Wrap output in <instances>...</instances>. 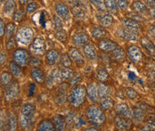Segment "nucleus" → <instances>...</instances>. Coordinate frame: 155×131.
<instances>
[{"mask_svg": "<svg viewBox=\"0 0 155 131\" xmlns=\"http://www.w3.org/2000/svg\"><path fill=\"white\" fill-rule=\"evenodd\" d=\"M35 113H36V107L34 106V104L28 103L22 106L21 112L20 122L23 129L30 130L33 128Z\"/></svg>", "mask_w": 155, "mask_h": 131, "instance_id": "obj_1", "label": "nucleus"}, {"mask_svg": "<svg viewBox=\"0 0 155 131\" xmlns=\"http://www.w3.org/2000/svg\"><path fill=\"white\" fill-rule=\"evenodd\" d=\"M87 118L90 123L95 126L102 125L105 121V115L102 108L96 105H90L87 109Z\"/></svg>", "mask_w": 155, "mask_h": 131, "instance_id": "obj_2", "label": "nucleus"}, {"mask_svg": "<svg viewBox=\"0 0 155 131\" xmlns=\"http://www.w3.org/2000/svg\"><path fill=\"white\" fill-rule=\"evenodd\" d=\"M86 88L82 86H76L74 88H72L70 92V95L68 97L70 103L73 107H79L86 99Z\"/></svg>", "mask_w": 155, "mask_h": 131, "instance_id": "obj_3", "label": "nucleus"}, {"mask_svg": "<svg viewBox=\"0 0 155 131\" xmlns=\"http://www.w3.org/2000/svg\"><path fill=\"white\" fill-rule=\"evenodd\" d=\"M33 31L30 27H22L21 28L16 34V39L17 42H19L21 45L27 46L31 42L33 38Z\"/></svg>", "mask_w": 155, "mask_h": 131, "instance_id": "obj_4", "label": "nucleus"}, {"mask_svg": "<svg viewBox=\"0 0 155 131\" xmlns=\"http://www.w3.org/2000/svg\"><path fill=\"white\" fill-rule=\"evenodd\" d=\"M30 49L35 55H38V56L43 55L47 49V45H46L45 40L41 38H36L32 41Z\"/></svg>", "mask_w": 155, "mask_h": 131, "instance_id": "obj_5", "label": "nucleus"}, {"mask_svg": "<svg viewBox=\"0 0 155 131\" xmlns=\"http://www.w3.org/2000/svg\"><path fill=\"white\" fill-rule=\"evenodd\" d=\"M19 86L15 81H13L9 85L5 87V100L6 102H11L18 97L19 96Z\"/></svg>", "mask_w": 155, "mask_h": 131, "instance_id": "obj_6", "label": "nucleus"}, {"mask_svg": "<svg viewBox=\"0 0 155 131\" xmlns=\"http://www.w3.org/2000/svg\"><path fill=\"white\" fill-rule=\"evenodd\" d=\"M117 35L119 38L127 40V41H137L138 39V32L137 31L130 30V29H120L117 31Z\"/></svg>", "mask_w": 155, "mask_h": 131, "instance_id": "obj_7", "label": "nucleus"}, {"mask_svg": "<svg viewBox=\"0 0 155 131\" xmlns=\"http://www.w3.org/2000/svg\"><path fill=\"white\" fill-rule=\"evenodd\" d=\"M133 126L130 118H126L123 116H117L115 118V127L118 130H129Z\"/></svg>", "mask_w": 155, "mask_h": 131, "instance_id": "obj_8", "label": "nucleus"}, {"mask_svg": "<svg viewBox=\"0 0 155 131\" xmlns=\"http://www.w3.org/2000/svg\"><path fill=\"white\" fill-rule=\"evenodd\" d=\"M29 59H30V55L26 50L20 48V49L15 50L14 53V60L16 64L20 66L27 64V63L29 62Z\"/></svg>", "mask_w": 155, "mask_h": 131, "instance_id": "obj_9", "label": "nucleus"}, {"mask_svg": "<svg viewBox=\"0 0 155 131\" xmlns=\"http://www.w3.org/2000/svg\"><path fill=\"white\" fill-rule=\"evenodd\" d=\"M127 55L129 59L135 63V64H139L143 59V54L138 47L137 46H131L127 49Z\"/></svg>", "mask_w": 155, "mask_h": 131, "instance_id": "obj_10", "label": "nucleus"}, {"mask_svg": "<svg viewBox=\"0 0 155 131\" xmlns=\"http://www.w3.org/2000/svg\"><path fill=\"white\" fill-rule=\"evenodd\" d=\"M140 44L142 47L147 52L148 54H150L152 57H155V45L149 38L143 37L140 39Z\"/></svg>", "mask_w": 155, "mask_h": 131, "instance_id": "obj_11", "label": "nucleus"}, {"mask_svg": "<svg viewBox=\"0 0 155 131\" xmlns=\"http://www.w3.org/2000/svg\"><path fill=\"white\" fill-rule=\"evenodd\" d=\"M61 80V75H60V70L58 69H54L52 70L50 75H48L47 79V87L51 88L53 87L55 84Z\"/></svg>", "mask_w": 155, "mask_h": 131, "instance_id": "obj_12", "label": "nucleus"}, {"mask_svg": "<svg viewBox=\"0 0 155 131\" xmlns=\"http://www.w3.org/2000/svg\"><path fill=\"white\" fill-rule=\"evenodd\" d=\"M98 47H99V49L104 51V52H111L113 49H115L118 45L112 41V40H110V39H102L99 44H98Z\"/></svg>", "mask_w": 155, "mask_h": 131, "instance_id": "obj_13", "label": "nucleus"}, {"mask_svg": "<svg viewBox=\"0 0 155 131\" xmlns=\"http://www.w3.org/2000/svg\"><path fill=\"white\" fill-rule=\"evenodd\" d=\"M145 110L140 105V106H135L133 108V112H132V117L134 119V120L137 123L142 122L143 120H144L145 118Z\"/></svg>", "mask_w": 155, "mask_h": 131, "instance_id": "obj_14", "label": "nucleus"}, {"mask_svg": "<svg viewBox=\"0 0 155 131\" xmlns=\"http://www.w3.org/2000/svg\"><path fill=\"white\" fill-rule=\"evenodd\" d=\"M116 113H117L118 115L123 116V117H126V118H131L132 117L131 109L129 108V106L127 103H119L116 106Z\"/></svg>", "mask_w": 155, "mask_h": 131, "instance_id": "obj_15", "label": "nucleus"}, {"mask_svg": "<svg viewBox=\"0 0 155 131\" xmlns=\"http://www.w3.org/2000/svg\"><path fill=\"white\" fill-rule=\"evenodd\" d=\"M60 59L59 53L54 49L49 50L46 54V62L48 65H54Z\"/></svg>", "mask_w": 155, "mask_h": 131, "instance_id": "obj_16", "label": "nucleus"}, {"mask_svg": "<svg viewBox=\"0 0 155 131\" xmlns=\"http://www.w3.org/2000/svg\"><path fill=\"white\" fill-rule=\"evenodd\" d=\"M55 11H56L57 15L63 20H69L71 17V12H70L69 8L63 4H61V3L57 4L55 5Z\"/></svg>", "mask_w": 155, "mask_h": 131, "instance_id": "obj_17", "label": "nucleus"}, {"mask_svg": "<svg viewBox=\"0 0 155 131\" xmlns=\"http://www.w3.org/2000/svg\"><path fill=\"white\" fill-rule=\"evenodd\" d=\"M122 23L125 28L134 30V31H138L141 28V23L137 19H134V18H125L122 21Z\"/></svg>", "mask_w": 155, "mask_h": 131, "instance_id": "obj_18", "label": "nucleus"}, {"mask_svg": "<svg viewBox=\"0 0 155 131\" xmlns=\"http://www.w3.org/2000/svg\"><path fill=\"white\" fill-rule=\"evenodd\" d=\"M72 42H73L74 45H76L78 47L85 46L88 42V37L85 33H76L72 37Z\"/></svg>", "mask_w": 155, "mask_h": 131, "instance_id": "obj_19", "label": "nucleus"}, {"mask_svg": "<svg viewBox=\"0 0 155 131\" xmlns=\"http://www.w3.org/2000/svg\"><path fill=\"white\" fill-rule=\"evenodd\" d=\"M53 123L54 126V129L58 131H62L65 129L66 126V120L65 118L62 115H55L53 118Z\"/></svg>", "mask_w": 155, "mask_h": 131, "instance_id": "obj_20", "label": "nucleus"}, {"mask_svg": "<svg viewBox=\"0 0 155 131\" xmlns=\"http://www.w3.org/2000/svg\"><path fill=\"white\" fill-rule=\"evenodd\" d=\"M69 54H70L71 58L77 64H84V56H83V54H81V52L78 49L74 48V47L70 48Z\"/></svg>", "mask_w": 155, "mask_h": 131, "instance_id": "obj_21", "label": "nucleus"}, {"mask_svg": "<svg viewBox=\"0 0 155 131\" xmlns=\"http://www.w3.org/2000/svg\"><path fill=\"white\" fill-rule=\"evenodd\" d=\"M86 91H87V94L88 96L89 99L94 102V103H96L98 101V93H97V88H96V86L94 84V83H90L87 87L86 88Z\"/></svg>", "mask_w": 155, "mask_h": 131, "instance_id": "obj_22", "label": "nucleus"}, {"mask_svg": "<svg viewBox=\"0 0 155 131\" xmlns=\"http://www.w3.org/2000/svg\"><path fill=\"white\" fill-rule=\"evenodd\" d=\"M84 54L86 55L87 58H88L89 60H94L97 57V53L95 47H94L92 44H86L84 46Z\"/></svg>", "mask_w": 155, "mask_h": 131, "instance_id": "obj_23", "label": "nucleus"}, {"mask_svg": "<svg viewBox=\"0 0 155 131\" xmlns=\"http://www.w3.org/2000/svg\"><path fill=\"white\" fill-rule=\"evenodd\" d=\"M97 88V93H98V97L100 98H104L109 97V95L110 94V88L107 85L104 84V83H99L98 86L96 87Z\"/></svg>", "mask_w": 155, "mask_h": 131, "instance_id": "obj_24", "label": "nucleus"}, {"mask_svg": "<svg viewBox=\"0 0 155 131\" xmlns=\"http://www.w3.org/2000/svg\"><path fill=\"white\" fill-rule=\"evenodd\" d=\"M110 57L116 61V62H122L125 58V54L123 49L120 47H117L115 49H113L111 51L110 54Z\"/></svg>", "mask_w": 155, "mask_h": 131, "instance_id": "obj_25", "label": "nucleus"}, {"mask_svg": "<svg viewBox=\"0 0 155 131\" xmlns=\"http://www.w3.org/2000/svg\"><path fill=\"white\" fill-rule=\"evenodd\" d=\"M132 9L137 13V14H145L148 12V8L146 6V5L144 3H143L142 1H135L132 4Z\"/></svg>", "mask_w": 155, "mask_h": 131, "instance_id": "obj_26", "label": "nucleus"}, {"mask_svg": "<svg viewBox=\"0 0 155 131\" xmlns=\"http://www.w3.org/2000/svg\"><path fill=\"white\" fill-rule=\"evenodd\" d=\"M38 131H52L54 130V123L49 120H44L38 125Z\"/></svg>", "mask_w": 155, "mask_h": 131, "instance_id": "obj_27", "label": "nucleus"}, {"mask_svg": "<svg viewBox=\"0 0 155 131\" xmlns=\"http://www.w3.org/2000/svg\"><path fill=\"white\" fill-rule=\"evenodd\" d=\"M105 2V8L108 10L110 14L117 15L119 12V7L117 5L116 0H104Z\"/></svg>", "mask_w": 155, "mask_h": 131, "instance_id": "obj_28", "label": "nucleus"}, {"mask_svg": "<svg viewBox=\"0 0 155 131\" xmlns=\"http://www.w3.org/2000/svg\"><path fill=\"white\" fill-rule=\"evenodd\" d=\"M31 77L35 81L38 82V83H42L45 80L43 71L40 69H38V68H34L31 70Z\"/></svg>", "mask_w": 155, "mask_h": 131, "instance_id": "obj_29", "label": "nucleus"}, {"mask_svg": "<svg viewBox=\"0 0 155 131\" xmlns=\"http://www.w3.org/2000/svg\"><path fill=\"white\" fill-rule=\"evenodd\" d=\"M100 104H101V108L104 110V111H109L110 110L113 105H114V102L113 100L106 97H104V98H101V102H100Z\"/></svg>", "mask_w": 155, "mask_h": 131, "instance_id": "obj_30", "label": "nucleus"}, {"mask_svg": "<svg viewBox=\"0 0 155 131\" xmlns=\"http://www.w3.org/2000/svg\"><path fill=\"white\" fill-rule=\"evenodd\" d=\"M7 127L9 130H15L17 129V117L15 113H9L7 116Z\"/></svg>", "mask_w": 155, "mask_h": 131, "instance_id": "obj_31", "label": "nucleus"}, {"mask_svg": "<svg viewBox=\"0 0 155 131\" xmlns=\"http://www.w3.org/2000/svg\"><path fill=\"white\" fill-rule=\"evenodd\" d=\"M98 20H99L98 21L100 22V24L104 27H110L113 22V17L110 15H104L99 17Z\"/></svg>", "mask_w": 155, "mask_h": 131, "instance_id": "obj_32", "label": "nucleus"}, {"mask_svg": "<svg viewBox=\"0 0 155 131\" xmlns=\"http://www.w3.org/2000/svg\"><path fill=\"white\" fill-rule=\"evenodd\" d=\"M96 78L99 81L101 82H105L109 80L110 79V76H109V73L104 70V69H102V68H99L97 69L96 70Z\"/></svg>", "mask_w": 155, "mask_h": 131, "instance_id": "obj_33", "label": "nucleus"}, {"mask_svg": "<svg viewBox=\"0 0 155 131\" xmlns=\"http://www.w3.org/2000/svg\"><path fill=\"white\" fill-rule=\"evenodd\" d=\"M106 35H107V31L105 30L102 29V28L95 27L92 30V36H93L94 38H95V39H102L104 37H106Z\"/></svg>", "mask_w": 155, "mask_h": 131, "instance_id": "obj_34", "label": "nucleus"}, {"mask_svg": "<svg viewBox=\"0 0 155 131\" xmlns=\"http://www.w3.org/2000/svg\"><path fill=\"white\" fill-rule=\"evenodd\" d=\"M15 9V0H7L4 6V12L5 15H10L11 14H13L14 10Z\"/></svg>", "mask_w": 155, "mask_h": 131, "instance_id": "obj_35", "label": "nucleus"}, {"mask_svg": "<svg viewBox=\"0 0 155 131\" xmlns=\"http://www.w3.org/2000/svg\"><path fill=\"white\" fill-rule=\"evenodd\" d=\"M13 81H14V80H13V78H12V76H11V74L9 72L4 71L1 74V76H0V83L4 86V87L5 86L9 85L10 83H12Z\"/></svg>", "mask_w": 155, "mask_h": 131, "instance_id": "obj_36", "label": "nucleus"}, {"mask_svg": "<svg viewBox=\"0 0 155 131\" xmlns=\"http://www.w3.org/2000/svg\"><path fill=\"white\" fill-rule=\"evenodd\" d=\"M60 75H61V80H71V78L73 77V71H72V70L64 67L60 70Z\"/></svg>", "mask_w": 155, "mask_h": 131, "instance_id": "obj_37", "label": "nucleus"}, {"mask_svg": "<svg viewBox=\"0 0 155 131\" xmlns=\"http://www.w3.org/2000/svg\"><path fill=\"white\" fill-rule=\"evenodd\" d=\"M72 13H73L74 16L78 17V18H83L85 16V11L82 8V5L80 3L72 6Z\"/></svg>", "mask_w": 155, "mask_h": 131, "instance_id": "obj_38", "label": "nucleus"}, {"mask_svg": "<svg viewBox=\"0 0 155 131\" xmlns=\"http://www.w3.org/2000/svg\"><path fill=\"white\" fill-rule=\"evenodd\" d=\"M10 70L11 72L13 74V76H15V78H19L21 75V70L19 64H17L15 62H12L10 64Z\"/></svg>", "mask_w": 155, "mask_h": 131, "instance_id": "obj_39", "label": "nucleus"}, {"mask_svg": "<svg viewBox=\"0 0 155 131\" xmlns=\"http://www.w3.org/2000/svg\"><path fill=\"white\" fill-rule=\"evenodd\" d=\"M61 64H62L63 67H66V68H69L70 66L71 65V57L67 54H63L61 58Z\"/></svg>", "mask_w": 155, "mask_h": 131, "instance_id": "obj_40", "label": "nucleus"}, {"mask_svg": "<svg viewBox=\"0 0 155 131\" xmlns=\"http://www.w3.org/2000/svg\"><path fill=\"white\" fill-rule=\"evenodd\" d=\"M100 11L105 10V2L104 0H89Z\"/></svg>", "mask_w": 155, "mask_h": 131, "instance_id": "obj_41", "label": "nucleus"}, {"mask_svg": "<svg viewBox=\"0 0 155 131\" xmlns=\"http://www.w3.org/2000/svg\"><path fill=\"white\" fill-rule=\"evenodd\" d=\"M126 94H127V97L129 99H137L138 98V97H139V95H138V93L134 89V88H132V87H127V88H126Z\"/></svg>", "mask_w": 155, "mask_h": 131, "instance_id": "obj_42", "label": "nucleus"}, {"mask_svg": "<svg viewBox=\"0 0 155 131\" xmlns=\"http://www.w3.org/2000/svg\"><path fill=\"white\" fill-rule=\"evenodd\" d=\"M15 31V25L14 23H8L6 25V29H5V33H6V37L8 38H12L14 33Z\"/></svg>", "mask_w": 155, "mask_h": 131, "instance_id": "obj_43", "label": "nucleus"}, {"mask_svg": "<svg viewBox=\"0 0 155 131\" xmlns=\"http://www.w3.org/2000/svg\"><path fill=\"white\" fill-rule=\"evenodd\" d=\"M55 38L58 39V40H60V41H62V42H65L66 41V39H67V34H66V31H64V30H59V31H57L56 33H55Z\"/></svg>", "mask_w": 155, "mask_h": 131, "instance_id": "obj_44", "label": "nucleus"}, {"mask_svg": "<svg viewBox=\"0 0 155 131\" xmlns=\"http://www.w3.org/2000/svg\"><path fill=\"white\" fill-rule=\"evenodd\" d=\"M117 5H118L119 9L125 11L128 8L129 2H128V0H117Z\"/></svg>", "mask_w": 155, "mask_h": 131, "instance_id": "obj_45", "label": "nucleus"}, {"mask_svg": "<svg viewBox=\"0 0 155 131\" xmlns=\"http://www.w3.org/2000/svg\"><path fill=\"white\" fill-rule=\"evenodd\" d=\"M54 28L56 31L62 30L63 27V23H62V20L57 15H54Z\"/></svg>", "mask_w": 155, "mask_h": 131, "instance_id": "obj_46", "label": "nucleus"}, {"mask_svg": "<svg viewBox=\"0 0 155 131\" xmlns=\"http://www.w3.org/2000/svg\"><path fill=\"white\" fill-rule=\"evenodd\" d=\"M24 18V12L22 10H19V11H16L15 13L14 14V20L15 21H22V19Z\"/></svg>", "mask_w": 155, "mask_h": 131, "instance_id": "obj_47", "label": "nucleus"}, {"mask_svg": "<svg viewBox=\"0 0 155 131\" xmlns=\"http://www.w3.org/2000/svg\"><path fill=\"white\" fill-rule=\"evenodd\" d=\"M38 8V3H35V2L30 3V4H28V6H27V13L28 14H31V13L35 12Z\"/></svg>", "mask_w": 155, "mask_h": 131, "instance_id": "obj_48", "label": "nucleus"}, {"mask_svg": "<svg viewBox=\"0 0 155 131\" xmlns=\"http://www.w3.org/2000/svg\"><path fill=\"white\" fill-rule=\"evenodd\" d=\"M141 130H149V131H153L155 130V125L153 124L152 122H148L146 125L143 126Z\"/></svg>", "mask_w": 155, "mask_h": 131, "instance_id": "obj_49", "label": "nucleus"}, {"mask_svg": "<svg viewBox=\"0 0 155 131\" xmlns=\"http://www.w3.org/2000/svg\"><path fill=\"white\" fill-rule=\"evenodd\" d=\"M15 47V39H14V38L12 37V38H9V40H8V42H7V44H6V47H7V49H13L14 47Z\"/></svg>", "mask_w": 155, "mask_h": 131, "instance_id": "obj_50", "label": "nucleus"}, {"mask_svg": "<svg viewBox=\"0 0 155 131\" xmlns=\"http://www.w3.org/2000/svg\"><path fill=\"white\" fill-rule=\"evenodd\" d=\"M29 63H30V64L32 66H38L40 64V61H39L38 58H36V57H32V58H31V60L29 61Z\"/></svg>", "mask_w": 155, "mask_h": 131, "instance_id": "obj_51", "label": "nucleus"}, {"mask_svg": "<svg viewBox=\"0 0 155 131\" xmlns=\"http://www.w3.org/2000/svg\"><path fill=\"white\" fill-rule=\"evenodd\" d=\"M148 33H149V35L155 39V24L153 25H151L150 27H149V29H148Z\"/></svg>", "mask_w": 155, "mask_h": 131, "instance_id": "obj_52", "label": "nucleus"}, {"mask_svg": "<svg viewBox=\"0 0 155 131\" xmlns=\"http://www.w3.org/2000/svg\"><path fill=\"white\" fill-rule=\"evenodd\" d=\"M6 62V56L4 52H0V65H4Z\"/></svg>", "mask_w": 155, "mask_h": 131, "instance_id": "obj_53", "label": "nucleus"}, {"mask_svg": "<svg viewBox=\"0 0 155 131\" xmlns=\"http://www.w3.org/2000/svg\"><path fill=\"white\" fill-rule=\"evenodd\" d=\"M145 3L147 6L150 7V9L155 8V0H145Z\"/></svg>", "mask_w": 155, "mask_h": 131, "instance_id": "obj_54", "label": "nucleus"}, {"mask_svg": "<svg viewBox=\"0 0 155 131\" xmlns=\"http://www.w3.org/2000/svg\"><path fill=\"white\" fill-rule=\"evenodd\" d=\"M4 33H5V25H4L2 19L0 18V37H2Z\"/></svg>", "mask_w": 155, "mask_h": 131, "instance_id": "obj_55", "label": "nucleus"}, {"mask_svg": "<svg viewBox=\"0 0 155 131\" xmlns=\"http://www.w3.org/2000/svg\"><path fill=\"white\" fill-rule=\"evenodd\" d=\"M80 80H81V78H80V76L78 75V79H76V77H72V78H71V82H72L73 85H78V83L80 81Z\"/></svg>", "mask_w": 155, "mask_h": 131, "instance_id": "obj_56", "label": "nucleus"}, {"mask_svg": "<svg viewBox=\"0 0 155 131\" xmlns=\"http://www.w3.org/2000/svg\"><path fill=\"white\" fill-rule=\"evenodd\" d=\"M148 120H149V122H152L153 124H154L155 125V115H149V116H148Z\"/></svg>", "mask_w": 155, "mask_h": 131, "instance_id": "obj_57", "label": "nucleus"}, {"mask_svg": "<svg viewBox=\"0 0 155 131\" xmlns=\"http://www.w3.org/2000/svg\"><path fill=\"white\" fill-rule=\"evenodd\" d=\"M40 22H41V24L43 25V27H45V26H46V24H45V22H46V21H45V13H41Z\"/></svg>", "mask_w": 155, "mask_h": 131, "instance_id": "obj_58", "label": "nucleus"}, {"mask_svg": "<svg viewBox=\"0 0 155 131\" xmlns=\"http://www.w3.org/2000/svg\"><path fill=\"white\" fill-rule=\"evenodd\" d=\"M128 77H129V80H136V79H137L136 75L133 72H129L128 73Z\"/></svg>", "mask_w": 155, "mask_h": 131, "instance_id": "obj_59", "label": "nucleus"}, {"mask_svg": "<svg viewBox=\"0 0 155 131\" xmlns=\"http://www.w3.org/2000/svg\"><path fill=\"white\" fill-rule=\"evenodd\" d=\"M35 87H36L35 84H31V87H30V97H31L33 95V91H34Z\"/></svg>", "mask_w": 155, "mask_h": 131, "instance_id": "obj_60", "label": "nucleus"}, {"mask_svg": "<svg viewBox=\"0 0 155 131\" xmlns=\"http://www.w3.org/2000/svg\"><path fill=\"white\" fill-rule=\"evenodd\" d=\"M32 0H19V3L21 4V5H26V4H29L30 2H31Z\"/></svg>", "mask_w": 155, "mask_h": 131, "instance_id": "obj_61", "label": "nucleus"}, {"mask_svg": "<svg viewBox=\"0 0 155 131\" xmlns=\"http://www.w3.org/2000/svg\"><path fill=\"white\" fill-rule=\"evenodd\" d=\"M151 15L152 17L155 19V8H153V9H151Z\"/></svg>", "mask_w": 155, "mask_h": 131, "instance_id": "obj_62", "label": "nucleus"}, {"mask_svg": "<svg viewBox=\"0 0 155 131\" xmlns=\"http://www.w3.org/2000/svg\"><path fill=\"white\" fill-rule=\"evenodd\" d=\"M95 127H91L90 129H86V130H98V129H94Z\"/></svg>", "mask_w": 155, "mask_h": 131, "instance_id": "obj_63", "label": "nucleus"}]
</instances>
